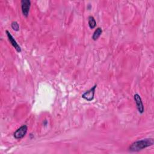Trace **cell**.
<instances>
[{
    "label": "cell",
    "instance_id": "cell-4",
    "mask_svg": "<svg viewBox=\"0 0 154 154\" xmlns=\"http://www.w3.org/2000/svg\"><path fill=\"white\" fill-rule=\"evenodd\" d=\"M21 3V9L23 15L25 17H28L29 14V11L31 7V1L29 0H22Z\"/></svg>",
    "mask_w": 154,
    "mask_h": 154
},
{
    "label": "cell",
    "instance_id": "cell-3",
    "mask_svg": "<svg viewBox=\"0 0 154 154\" xmlns=\"http://www.w3.org/2000/svg\"><path fill=\"white\" fill-rule=\"evenodd\" d=\"M97 87V84H95L90 90L85 91L82 94V97L87 101H91L94 99L95 90Z\"/></svg>",
    "mask_w": 154,
    "mask_h": 154
},
{
    "label": "cell",
    "instance_id": "cell-9",
    "mask_svg": "<svg viewBox=\"0 0 154 154\" xmlns=\"http://www.w3.org/2000/svg\"><path fill=\"white\" fill-rule=\"evenodd\" d=\"M11 28L15 31H18L19 30V23L16 21H13L11 24Z\"/></svg>",
    "mask_w": 154,
    "mask_h": 154
},
{
    "label": "cell",
    "instance_id": "cell-7",
    "mask_svg": "<svg viewBox=\"0 0 154 154\" xmlns=\"http://www.w3.org/2000/svg\"><path fill=\"white\" fill-rule=\"evenodd\" d=\"M102 29L100 27H98L96 29V30L94 31V32H93V35H92V39L93 40H97L99 37L100 36V35L102 34Z\"/></svg>",
    "mask_w": 154,
    "mask_h": 154
},
{
    "label": "cell",
    "instance_id": "cell-2",
    "mask_svg": "<svg viewBox=\"0 0 154 154\" xmlns=\"http://www.w3.org/2000/svg\"><path fill=\"white\" fill-rule=\"evenodd\" d=\"M27 130H28L27 126L26 125H23L21 126L19 128H18L14 132L13 136L17 140L21 139L25 136V135L26 134V132H27Z\"/></svg>",
    "mask_w": 154,
    "mask_h": 154
},
{
    "label": "cell",
    "instance_id": "cell-6",
    "mask_svg": "<svg viewBox=\"0 0 154 154\" xmlns=\"http://www.w3.org/2000/svg\"><path fill=\"white\" fill-rule=\"evenodd\" d=\"M5 32L7 34V35L8 40H9L10 43H11V45L13 46V47L16 50V51L17 52H20L22 51L21 48L19 45V44L17 43L16 40L14 39V38L13 37V35L11 34V33L8 30H6Z\"/></svg>",
    "mask_w": 154,
    "mask_h": 154
},
{
    "label": "cell",
    "instance_id": "cell-8",
    "mask_svg": "<svg viewBox=\"0 0 154 154\" xmlns=\"http://www.w3.org/2000/svg\"><path fill=\"white\" fill-rule=\"evenodd\" d=\"M88 26L91 29L94 28L96 26V20L94 18V17L92 16H90L88 17Z\"/></svg>",
    "mask_w": 154,
    "mask_h": 154
},
{
    "label": "cell",
    "instance_id": "cell-5",
    "mask_svg": "<svg viewBox=\"0 0 154 154\" xmlns=\"http://www.w3.org/2000/svg\"><path fill=\"white\" fill-rule=\"evenodd\" d=\"M134 100H135V102L136 103V106H137V108L138 112L140 114H143L144 111V105H143V103L142 102L140 96L138 93H135L134 95Z\"/></svg>",
    "mask_w": 154,
    "mask_h": 154
},
{
    "label": "cell",
    "instance_id": "cell-1",
    "mask_svg": "<svg viewBox=\"0 0 154 154\" xmlns=\"http://www.w3.org/2000/svg\"><path fill=\"white\" fill-rule=\"evenodd\" d=\"M154 140L153 138H145L136 141L132 143L129 147V150L131 152H138L146 147L153 146Z\"/></svg>",
    "mask_w": 154,
    "mask_h": 154
}]
</instances>
